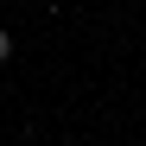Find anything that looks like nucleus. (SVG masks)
<instances>
[{"label":"nucleus","mask_w":146,"mask_h":146,"mask_svg":"<svg viewBox=\"0 0 146 146\" xmlns=\"http://www.w3.org/2000/svg\"><path fill=\"white\" fill-rule=\"evenodd\" d=\"M13 57V38H7V26H0V64H7Z\"/></svg>","instance_id":"f257e3e1"}]
</instances>
